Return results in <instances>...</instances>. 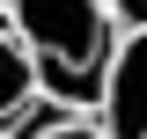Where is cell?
Wrapping results in <instances>:
<instances>
[{
	"instance_id": "4",
	"label": "cell",
	"mask_w": 147,
	"mask_h": 139,
	"mask_svg": "<svg viewBox=\"0 0 147 139\" xmlns=\"http://www.w3.org/2000/svg\"><path fill=\"white\" fill-rule=\"evenodd\" d=\"M30 139H103V132H96V117H81V110H44V124H37Z\"/></svg>"
},
{
	"instance_id": "3",
	"label": "cell",
	"mask_w": 147,
	"mask_h": 139,
	"mask_svg": "<svg viewBox=\"0 0 147 139\" xmlns=\"http://www.w3.org/2000/svg\"><path fill=\"white\" fill-rule=\"evenodd\" d=\"M44 95H37V66H30V51H22V37L15 29H0V132H15V139H30L37 124L30 117H44Z\"/></svg>"
},
{
	"instance_id": "2",
	"label": "cell",
	"mask_w": 147,
	"mask_h": 139,
	"mask_svg": "<svg viewBox=\"0 0 147 139\" xmlns=\"http://www.w3.org/2000/svg\"><path fill=\"white\" fill-rule=\"evenodd\" d=\"M96 132L103 139H147V29H125L96 88Z\"/></svg>"
},
{
	"instance_id": "5",
	"label": "cell",
	"mask_w": 147,
	"mask_h": 139,
	"mask_svg": "<svg viewBox=\"0 0 147 139\" xmlns=\"http://www.w3.org/2000/svg\"><path fill=\"white\" fill-rule=\"evenodd\" d=\"M110 7V22H118V37L125 29H147V0H103Z\"/></svg>"
},
{
	"instance_id": "1",
	"label": "cell",
	"mask_w": 147,
	"mask_h": 139,
	"mask_svg": "<svg viewBox=\"0 0 147 139\" xmlns=\"http://www.w3.org/2000/svg\"><path fill=\"white\" fill-rule=\"evenodd\" d=\"M0 29L22 37V51L37 66V95L52 110L96 103L103 66L118 51V22L103 0H0Z\"/></svg>"
},
{
	"instance_id": "6",
	"label": "cell",
	"mask_w": 147,
	"mask_h": 139,
	"mask_svg": "<svg viewBox=\"0 0 147 139\" xmlns=\"http://www.w3.org/2000/svg\"><path fill=\"white\" fill-rule=\"evenodd\" d=\"M0 139H15V132H0Z\"/></svg>"
}]
</instances>
